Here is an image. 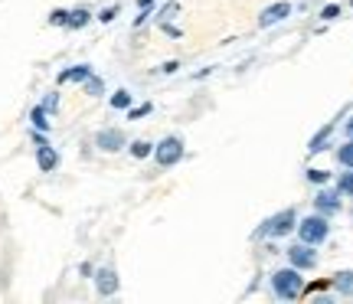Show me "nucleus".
Instances as JSON below:
<instances>
[{
	"instance_id": "1",
	"label": "nucleus",
	"mask_w": 353,
	"mask_h": 304,
	"mask_svg": "<svg viewBox=\"0 0 353 304\" xmlns=\"http://www.w3.org/2000/svg\"><path fill=\"white\" fill-rule=\"evenodd\" d=\"M298 210L294 206H285V210H278L275 216H268L262 226L252 232V239H285V236H291L294 229H298Z\"/></svg>"
},
{
	"instance_id": "2",
	"label": "nucleus",
	"mask_w": 353,
	"mask_h": 304,
	"mask_svg": "<svg viewBox=\"0 0 353 304\" xmlns=\"http://www.w3.org/2000/svg\"><path fill=\"white\" fill-rule=\"evenodd\" d=\"M268 281H272V294H275L278 301H298L304 294V272H298L294 265L272 272Z\"/></svg>"
},
{
	"instance_id": "3",
	"label": "nucleus",
	"mask_w": 353,
	"mask_h": 304,
	"mask_svg": "<svg viewBox=\"0 0 353 304\" xmlns=\"http://www.w3.org/2000/svg\"><path fill=\"white\" fill-rule=\"evenodd\" d=\"M298 239L307 242V245H324V242L330 239V216L324 213H311L304 216V219H298Z\"/></svg>"
},
{
	"instance_id": "4",
	"label": "nucleus",
	"mask_w": 353,
	"mask_h": 304,
	"mask_svg": "<svg viewBox=\"0 0 353 304\" xmlns=\"http://www.w3.org/2000/svg\"><path fill=\"white\" fill-rule=\"evenodd\" d=\"M183 148H187V144H183L180 134H167L161 144H154V161H157V167H161V170L176 167L180 161H183V154H187Z\"/></svg>"
},
{
	"instance_id": "5",
	"label": "nucleus",
	"mask_w": 353,
	"mask_h": 304,
	"mask_svg": "<svg viewBox=\"0 0 353 304\" xmlns=\"http://www.w3.org/2000/svg\"><path fill=\"white\" fill-rule=\"evenodd\" d=\"M311 203H314V213H324V216L334 219V216L343 210V193L337 190L334 183H324V187H317L314 190V200Z\"/></svg>"
},
{
	"instance_id": "6",
	"label": "nucleus",
	"mask_w": 353,
	"mask_h": 304,
	"mask_svg": "<svg viewBox=\"0 0 353 304\" xmlns=\"http://www.w3.org/2000/svg\"><path fill=\"white\" fill-rule=\"evenodd\" d=\"M285 255H288V265H294L298 272H314L317 268V245H307V242L298 239L285 249Z\"/></svg>"
},
{
	"instance_id": "7",
	"label": "nucleus",
	"mask_w": 353,
	"mask_h": 304,
	"mask_svg": "<svg viewBox=\"0 0 353 304\" xmlns=\"http://www.w3.org/2000/svg\"><path fill=\"white\" fill-rule=\"evenodd\" d=\"M95 148L105 154H118L128 148V134L121 128H101L99 134H95Z\"/></svg>"
},
{
	"instance_id": "8",
	"label": "nucleus",
	"mask_w": 353,
	"mask_h": 304,
	"mask_svg": "<svg viewBox=\"0 0 353 304\" xmlns=\"http://www.w3.org/2000/svg\"><path fill=\"white\" fill-rule=\"evenodd\" d=\"M118 288H121V278H118V272H114L112 265L95 268V292H99L101 298H112V294H118Z\"/></svg>"
},
{
	"instance_id": "9",
	"label": "nucleus",
	"mask_w": 353,
	"mask_h": 304,
	"mask_svg": "<svg viewBox=\"0 0 353 304\" xmlns=\"http://www.w3.org/2000/svg\"><path fill=\"white\" fill-rule=\"evenodd\" d=\"M291 10H294V7H291L288 0H278V3H272V7H265V10L259 13V30H268V26L281 23V20H288Z\"/></svg>"
},
{
	"instance_id": "10",
	"label": "nucleus",
	"mask_w": 353,
	"mask_h": 304,
	"mask_svg": "<svg viewBox=\"0 0 353 304\" xmlns=\"http://www.w3.org/2000/svg\"><path fill=\"white\" fill-rule=\"evenodd\" d=\"M334 131H337V121H327V125L321 128L314 138L307 141V154L314 157V154H324V151H327L330 144H334Z\"/></svg>"
},
{
	"instance_id": "11",
	"label": "nucleus",
	"mask_w": 353,
	"mask_h": 304,
	"mask_svg": "<svg viewBox=\"0 0 353 304\" xmlns=\"http://www.w3.org/2000/svg\"><path fill=\"white\" fill-rule=\"evenodd\" d=\"M59 164H63L59 151H56L52 144H39L37 148V167L39 170H43V174H52V170H59Z\"/></svg>"
},
{
	"instance_id": "12",
	"label": "nucleus",
	"mask_w": 353,
	"mask_h": 304,
	"mask_svg": "<svg viewBox=\"0 0 353 304\" xmlns=\"http://www.w3.org/2000/svg\"><path fill=\"white\" fill-rule=\"evenodd\" d=\"M92 72H95V69H92L88 63H76V65H69V69H63V72L56 76V82H59V85H72V82H76V85H82Z\"/></svg>"
},
{
	"instance_id": "13",
	"label": "nucleus",
	"mask_w": 353,
	"mask_h": 304,
	"mask_svg": "<svg viewBox=\"0 0 353 304\" xmlns=\"http://www.w3.org/2000/svg\"><path fill=\"white\" fill-rule=\"evenodd\" d=\"M330 288H334V294H341V298H353V268L334 272L330 275Z\"/></svg>"
},
{
	"instance_id": "14",
	"label": "nucleus",
	"mask_w": 353,
	"mask_h": 304,
	"mask_svg": "<svg viewBox=\"0 0 353 304\" xmlns=\"http://www.w3.org/2000/svg\"><path fill=\"white\" fill-rule=\"evenodd\" d=\"M92 20H95V13L88 10V7H76V10H69V23H65V30H85Z\"/></svg>"
},
{
	"instance_id": "15",
	"label": "nucleus",
	"mask_w": 353,
	"mask_h": 304,
	"mask_svg": "<svg viewBox=\"0 0 353 304\" xmlns=\"http://www.w3.org/2000/svg\"><path fill=\"white\" fill-rule=\"evenodd\" d=\"M334 187L343 193V200H353V167H341V174L334 180Z\"/></svg>"
},
{
	"instance_id": "16",
	"label": "nucleus",
	"mask_w": 353,
	"mask_h": 304,
	"mask_svg": "<svg viewBox=\"0 0 353 304\" xmlns=\"http://www.w3.org/2000/svg\"><path fill=\"white\" fill-rule=\"evenodd\" d=\"M30 125L37 128V131H46V134H50V128H52L50 112H46L43 105H33V112H30Z\"/></svg>"
},
{
	"instance_id": "17",
	"label": "nucleus",
	"mask_w": 353,
	"mask_h": 304,
	"mask_svg": "<svg viewBox=\"0 0 353 304\" xmlns=\"http://www.w3.org/2000/svg\"><path fill=\"white\" fill-rule=\"evenodd\" d=\"M128 154H131L134 161H144V157H151V154H154V144H151V141H144V138L128 141Z\"/></svg>"
},
{
	"instance_id": "18",
	"label": "nucleus",
	"mask_w": 353,
	"mask_h": 304,
	"mask_svg": "<svg viewBox=\"0 0 353 304\" xmlns=\"http://www.w3.org/2000/svg\"><path fill=\"white\" fill-rule=\"evenodd\" d=\"M82 92H85L88 99H101V95H105V79L92 72V76L82 82Z\"/></svg>"
},
{
	"instance_id": "19",
	"label": "nucleus",
	"mask_w": 353,
	"mask_h": 304,
	"mask_svg": "<svg viewBox=\"0 0 353 304\" xmlns=\"http://www.w3.org/2000/svg\"><path fill=\"white\" fill-rule=\"evenodd\" d=\"M334 161H337L341 167H353V138H347L341 148L334 151Z\"/></svg>"
},
{
	"instance_id": "20",
	"label": "nucleus",
	"mask_w": 353,
	"mask_h": 304,
	"mask_svg": "<svg viewBox=\"0 0 353 304\" xmlns=\"http://www.w3.org/2000/svg\"><path fill=\"white\" fill-rule=\"evenodd\" d=\"M131 105H134V95H131L128 89H118L112 95V108H114V112H128Z\"/></svg>"
},
{
	"instance_id": "21",
	"label": "nucleus",
	"mask_w": 353,
	"mask_h": 304,
	"mask_svg": "<svg viewBox=\"0 0 353 304\" xmlns=\"http://www.w3.org/2000/svg\"><path fill=\"white\" fill-rule=\"evenodd\" d=\"M307 183H314V187H324V183H330V170H321V167H311L307 174Z\"/></svg>"
},
{
	"instance_id": "22",
	"label": "nucleus",
	"mask_w": 353,
	"mask_h": 304,
	"mask_svg": "<svg viewBox=\"0 0 353 304\" xmlns=\"http://www.w3.org/2000/svg\"><path fill=\"white\" fill-rule=\"evenodd\" d=\"M151 112H154V105H151V101H144V105H131V108H128V121H138V118H148Z\"/></svg>"
},
{
	"instance_id": "23",
	"label": "nucleus",
	"mask_w": 353,
	"mask_h": 304,
	"mask_svg": "<svg viewBox=\"0 0 353 304\" xmlns=\"http://www.w3.org/2000/svg\"><path fill=\"white\" fill-rule=\"evenodd\" d=\"M341 13H343L341 3H327V7H321V20H324V23H330V20H337Z\"/></svg>"
},
{
	"instance_id": "24",
	"label": "nucleus",
	"mask_w": 353,
	"mask_h": 304,
	"mask_svg": "<svg viewBox=\"0 0 353 304\" xmlns=\"http://www.w3.org/2000/svg\"><path fill=\"white\" fill-rule=\"evenodd\" d=\"M118 13H121V3H112V7H105V10H99V17H95V20H99V23H112V20L118 17Z\"/></svg>"
},
{
	"instance_id": "25",
	"label": "nucleus",
	"mask_w": 353,
	"mask_h": 304,
	"mask_svg": "<svg viewBox=\"0 0 353 304\" xmlns=\"http://www.w3.org/2000/svg\"><path fill=\"white\" fill-rule=\"evenodd\" d=\"M39 105H43V108H46L50 114H56V112H59V92H50V95L39 101Z\"/></svg>"
},
{
	"instance_id": "26",
	"label": "nucleus",
	"mask_w": 353,
	"mask_h": 304,
	"mask_svg": "<svg viewBox=\"0 0 353 304\" xmlns=\"http://www.w3.org/2000/svg\"><path fill=\"white\" fill-rule=\"evenodd\" d=\"M65 23H69V10H63V7H59V10L50 13V26H65Z\"/></svg>"
},
{
	"instance_id": "27",
	"label": "nucleus",
	"mask_w": 353,
	"mask_h": 304,
	"mask_svg": "<svg viewBox=\"0 0 353 304\" xmlns=\"http://www.w3.org/2000/svg\"><path fill=\"white\" fill-rule=\"evenodd\" d=\"M176 69H180V63H176V59H174V63H164V65H161V72H164V76H174Z\"/></svg>"
},
{
	"instance_id": "28",
	"label": "nucleus",
	"mask_w": 353,
	"mask_h": 304,
	"mask_svg": "<svg viewBox=\"0 0 353 304\" xmlns=\"http://www.w3.org/2000/svg\"><path fill=\"white\" fill-rule=\"evenodd\" d=\"M161 0H138V10H154Z\"/></svg>"
},
{
	"instance_id": "29",
	"label": "nucleus",
	"mask_w": 353,
	"mask_h": 304,
	"mask_svg": "<svg viewBox=\"0 0 353 304\" xmlns=\"http://www.w3.org/2000/svg\"><path fill=\"white\" fill-rule=\"evenodd\" d=\"M343 134H347V138H353V114L343 121Z\"/></svg>"
},
{
	"instance_id": "30",
	"label": "nucleus",
	"mask_w": 353,
	"mask_h": 304,
	"mask_svg": "<svg viewBox=\"0 0 353 304\" xmlns=\"http://www.w3.org/2000/svg\"><path fill=\"white\" fill-rule=\"evenodd\" d=\"M350 10H353V0H350Z\"/></svg>"
}]
</instances>
